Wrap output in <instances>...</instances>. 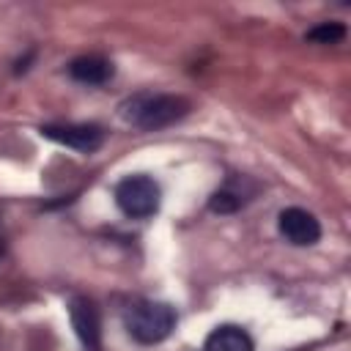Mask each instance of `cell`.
I'll return each mask as SVG.
<instances>
[{"label":"cell","mask_w":351,"mask_h":351,"mask_svg":"<svg viewBox=\"0 0 351 351\" xmlns=\"http://www.w3.org/2000/svg\"><path fill=\"white\" fill-rule=\"evenodd\" d=\"M189 112V101L181 96H134L121 107V115L143 129V132H154V129H165L176 121H181Z\"/></svg>","instance_id":"1"},{"label":"cell","mask_w":351,"mask_h":351,"mask_svg":"<svg viewBox=\"0 0 351 351\" xmlns=\"http://www.w3.org/2000/svg\"><path fill=\"white\" fill-rule=\"evenodd\" d=\"M176 326V310L165 302H140L126 315V329L137 343H162Z\"/></svg>","instance_id":"2"},{"label":"cell","mask_w":351,"mask_h":351,"mask_svg":"<svg viewBox=\"0 0 351 351\" xmlns=\"http://www.w3.org/2000/svg\"><path fill=\"white\" fill-rule=\"evenodd\" d=\"M118 208L132 219H148L159 211L162 192L151 176H129L115 186Z\"/></svg>","instance_id":"3"},{"label":"cell","mask_w":351,"mask_h":351,"mask_svg":"<svg viewBox=\"0 0 351 351\" xmlns=\"http://www.w3.org/2000/svg\"><path fill=\"white\" fill-rule=\"evenodd\" d=\"M41 134L60 145L88 151V154L104 143V129L96 123H49V126H41Z\"/></svg>","instance_id":"4"},{"label":"cell","mask_w":351,"mask_h":351,"mask_svg":"<svg viewBox=\"0 0 351 351\" xmlns=\"http://www.w3.org/2000/svg\"><path fill=\"white\" fill-rule=\"evenodd\" d=\"M69 315L74 324L77 337L82 340V346L88 351H99V340H101V321H99V310L90 299L85 296H74L69 304Z\"/></svg>","instance_id":"5"},{"label":"cell","mask_w":351,"mask_h":351,"mask_svg":"<svg viewBox=\"0 0 351 351\" xmlns=\"http://www.w3.org/2000/svg\"><path fill=\"white\" fill-rule=\"evenodd\" d=\"M280 233H282L291 244H296V247H310V244L318 241L321 225H318V219H315L310 211L293 206V208H285V211L280 214Z\"/></svg>","instance_id":"6"},{"label":"cell","mask_w":351,"mask_h":351,"mask_svg":"<svg viewBox=\"0 0 351 351\" xmlns=\"http://www.w3.org/2000/svg\"><path fill=\"white\" fill-rule=\"evenodd\" d=\"M203 351H252V337L241 326L222 324L206 337Z\"/></svg>","instance_id":"7"},{"label":"cell","mask_w":351,"mask_h":351,"mask_svg":"<svg viewBox=\"0 0 351 351\" xmlns=\"http://www.w3.org/2000/svg\"><path fill=\"white\" fill-rule=\"evenodd\" d=\"M69 74L77 82H88V85H101L112 77V63L99 58V55H85L69 63Z\"/></svg>","instance_id":"8"},{"label":"cell","mask_w":351,"mask_h":351,"mask_svg":"<svg viewBox=\"0 0 351 351\" xmlns=\"http://www.w3.org/2000/svg\"><path fill=\"white\" fill-rule=\"evenodd\" d=\"M343 36H346V27L340 22H321L304 33V38L315 41V44H337Z\"/></svg>","instance_id":"9"},{"label":"cell","mask_w":351,"mask_h":351,"mask_svg":"<svg viewBox=\"0 0 351 351\" xmlns=\"http://www.w3.org/2000/svg\"><path fill=\"white\" fill-rule=\"evenodd\" d=\"M241 203H244V197H241V192H236L233 186H225V189L214 192L211 200H208L211 211H219V214H230V211H236Z\"/></svg>","instance_id":"10"}]
</instances>
